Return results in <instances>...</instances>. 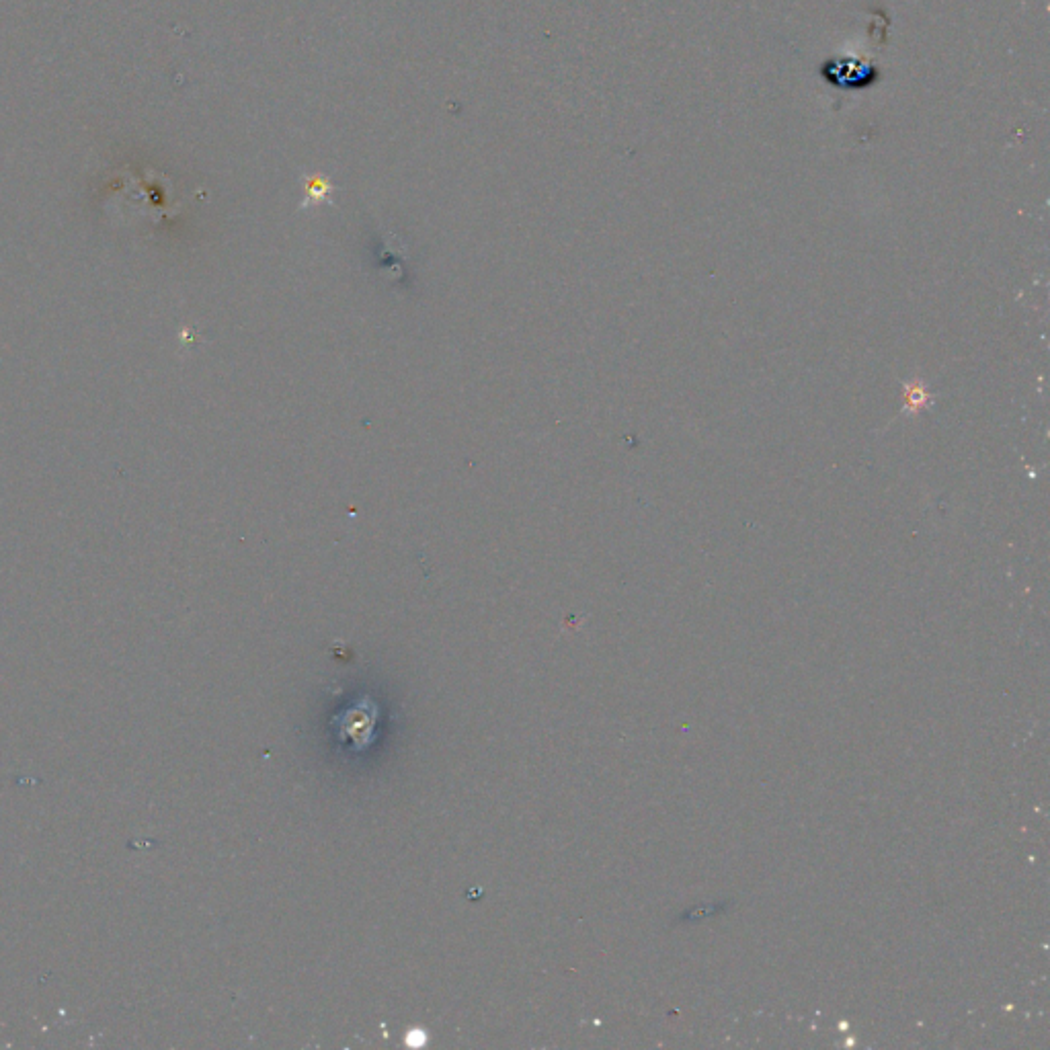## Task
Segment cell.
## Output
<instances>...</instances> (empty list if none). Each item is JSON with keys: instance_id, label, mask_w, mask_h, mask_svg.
Wrapping results in <instances>:
<instances>
[{"instance_id": "1", "label": "cell", "mask_w": 1050, "mask_h": 1050, "mask_svg": "<svg viewBox=\"0 0 1050 1050\" xmlns=\"http://www.w3.org/2000/svg\"><path fill=\"white\" fill-rule=\"evenodd\" d=\"M333 191L331 183L325 177H314L306 183V197H304V208H310V204H320L329 197Z\"/></svg>"}]
</instances>
